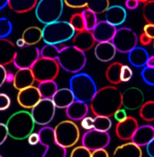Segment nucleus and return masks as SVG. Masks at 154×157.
I'll return each mask as SVG.
<instances>
[{"label": "nucleus", "instance_id": "3c124183", "mask_svg": "<svg viewBox=\"0 0 154 157\" xmlns=\"http://www.w3.org/2000/svg\"><path fill=\"white\" fill-rule=\"evenodd\" d=\"M152 39L150 38L144 33H141L139 36V41L142 45L147 46L149 45L152 42Z\"/></svg>", "mask_w": 154, "mask_h": 157}, {"label": "nucleus", "instance_id": "2f4dec72", "mask_svg": "<svg viewBox=\"0 0 154 157\" xmlns=\"http://www.w3.org/2000/svg\"><path fill=\"white\" fill-rule=\"evenodd\" d=\"M37 88L42 98L51 99L58 90V86L54 80H50L39 82Z\"/></svg>", "mask_w": 154, "mask_h": 157}, {"label": "nucleus", "instance_id": "ea45409f", "mask_svg": "<svg viewBox=\"0 0 154 157\" xmlns=\"http://www.w3.org/2000/svg\"><path fill=\"white\" fill-rule=\"evenodd\" d=\"M91 151L84 145L78 146L73 148L71 154V157H91Z\"/></svg>", "mask_w": 154, "mask_h": 157}, {"label": "nucleus", "instance_id": "5fc2aeb1", "mask_svg": "<svg viewBox=\"0 0 154 157\" xmlns=\"http://www.w3.org/2000/svg\"><path fill=\"white\" fill-rule=\"evenodd\" d=\"M145 66L148 67L154 68V56H149L148 59Z\"/></svg>", "mask_w": 154, "mask_h": 157}, {"label": "nucleus", "instance_id": "4468645a", "mask_svg": "<svg viewBox=\"0 0 154 157\" xmlns=\"http://www.w3.org/2000/svg\"><path fill=\"white\" fill-rule=\"evenodd\" d=\"M122 105L129 110L140 108L144 100V93L137 87H130L121 94Z\"/></svg>", "mask_w": 154, "mask_h": 157}, {"label": "nucleus", "instance_id": "a19ab883", "mask_svg": "<svg viewBox=\"0 0 154 157\" xmlns=\"http://www.w3.org/2000/svg\"><path fill=\"white\" fill-rule=\"evenodd\" d=\"M133 76V71L129 66L122 65L120 73L121 82H127L130 80Z\"/></svg>", "mask_w": 154, "mask_h": 157}, {"label": "nucleus", "instance_id": "412c9836", "mask_svg": "<svg viewBox=\"0 0 154 157\" xmlns=\"http://www.w3.org/2000/svg\"><path fill=\"white\" fill-rule=\"evenodd\" d=\"M17 49L11 40L0 38V65L5 67L13 63Z\"/></svg>", "mask_w": 154, "mask_h": 157}, {"label": "nucleus", "instance_id": "423d86ee", "mask_svg": "<svg viewBox=\"0 0 154 157\" xmlns=\"http://www.w3.org/2000/svg\"><path fill=\"white\" fill-rule=\"evenodd\" d=\"M64 5V0H39L35 8L36 17L45 25L59 20Z\"/></svg>", "mask_w": 154, "mask_h": 157}, {"label": "nucleus", "instance_id": "2eb2a0df", "mask_svg": "<svg viewBox=\"0 0 154 157\" xmlns=\"http://www.w3.org/2000/svg\"><path fill=\"white\" fill-rule=\"evenodd\" d=\"M67 7L75 9L87 8L96 14L104 13L110 6L109 0H64Z\"/></svg>", "mask_w": 154, "mask_h": 157}, {"label": "nucleus", "instance_id": "20e7f679", "mask_svg": "<svg viewBox=\"0 0 154 157\" xmlns=\"http://www.w3.org/2000/svg\"><path fill=\"white\" fill-rule=\"evenodd\" d=\"M42 30V40L46 44L56 45L67 41L75 34L69 22L57 21L45 25Z\"/></svg>", "mask_w": 154, "mask_h": 157}, {"label": "nucleus", "instance_id": "f704fd0d", "mask_svg": "<svg viewBox=\"0 0 154 157\" xmlns=\"http://www.w3.org/2000/svg\"><path fill=\"white\" fill-rule=\"evenodd\" d=\"M81 14L83 17L85 30L92 31L98 22L97 14L93 10L87 8L82 12Z\"/></svg>", "mask_w": 154, "mask_h": 157}, {"label": "nucleus", "instance_id": "bf43d9fd", "mask_svg": "<svg viewBox=\"0 0 154 157\" xmlns=\"http://www.w3.org/2000/svg\"><path fill=\"white\" fill-rule=\"evenodd\" d=\"M139 2H143L144 3L145 2H147V1H149V0H138Z\"/></svg>", "mask_w": 154, "mask_h": 157}, {"label": "nucleus", "instance_id": "c756f323", "mask_svg": "<svg viewBox=\"0 0 154 157\" xmlns=\"http://www.w3.org/2000/svg\"><path fill=\"white\" fill-rule=\"evenodd\" d=\"M21 37L26 45H36L42 40V30L37 26H30L23 31Z\"/></svg>", "mask_w": 154, "mask_h": 157}, {"label": "nucleus", "instance_id": "f03ea898", "mask_svg": "<svg viewBox=\"0 0 154 157\" xmlns=\"http://www.w3.org/2000/svg\"><path fill=\"white\" fill-rule=\"evenodd\" d=\"M121 92L113 86H106L97 90L91 99L90 107L96 116L110 117L122 106Z\"/></svg>", "mask_w": 154, "mask_h": 157}, {"label": "nucleus", "instance_id": "dca6fc26", "mask_svg": "<svg viewBox=\"0 0 154 157\" xmlns=\"http://www.w3.org/2000/svg\"><path fill=\"white\" fill-rule=\"evenodd\" d=\"M37 87L33 86L19 91L17 101L21 106L32 109L42 99Z\"/></svg>", "mask_w": 154, "mask_h": 157}, {"label": "nucleus", "instance_id": "393cba45", "mask_svg": "<svg viewBox=\"0 0 154 157\" xmlns=\"http://www.w3.org/2000/svg\"><path fill=\"white\" fill-rule=\"evenodd\" d=\"M66 109V114L73 121L82 120L87 117L89 108L86 102L75 100Z\"/></svg>", "mask_w": 154, "mask_h": 157}, {"label": "nucleus", "instance_id": "1a4fd4ad", "mask_svg": "<svg viewBox=\"0 0 154 157\" xmlns=\"http://www.w3.org/2000/svg\"><path fill=\"white\" fill-rule=\"evenodd\" d=\"M40 143L46 147L43 157H65L66 148L61 146L56 139L54 129L51 127L42 128L38 132Z\"/></svg>", "mask_w": 154, "mask_h": 157}, {"label": "nucleus", "instance_id": "9b49d317", "mask_svg": "<svg viewBox=\"0 0 154 157\" xmlns=\"http://www.w3.org/2000/svg\"><path fill=\"white\" fill-rule=\"evenodd\" d=\"M56 108L52 99L42 98L31 109L30 113L35 124L47 125L53 120L56 113Z\"/></svg>", "mask_w": 154, "mask_h": 157}, {"label": "nucleus", "instance_id": "8fccbe9b", "mask_svg": "<svg viewBox=\"0 0 154 157\" xmlns=\"http://www.w3.org/2000/svg\"><path fill=\"white\" fill-rule=\"evenodd\" d=\"M139 2H140L138 0H126L125 6L129 10H135L138 8Z\"/></svg>", "mask_w": 154, "mask_h": 157}, {"label": "nucleus", "instance_id": "39448f33", "mask_svg": "<svg viewBox=\"0 0 154 157\" xmlns=\"http://www.w3.org/2000/svg\"><path fill=\"white\" fill-rule=\"evenodd\" d=\"M69 82L75 100L86 103L91 101L97 90L94 79L86 73H76L71 77Z\"/></svg>", "mask_w": 154, "mask_h": 157}, {"label": "nucleus", "instance_id": "473e14b6", "mask_svg": "<svg viewBox=\"0 0 154 157\" xmlns=\"http://www.w3.org/2000/svg\"><path fill=\"white\" fill-rule=\"evenodd\" d=\"M139 116L144 121H154V101L149 100L143 103L139 108Z\"/></svg>", "mask_w": 154, "mask_h": 157}, {"label": "nucleus", "instance_id": "ddd939ff", "mask_svg": "<svg viewBox=\"0 0 154 157\" xmlns=\"http://www.w3.org/2000/svg\"><path fill=\"white\" fill-rule=\"evenodd\" d=\"M110 136L107 132L89 130L83 135L82 144L91 151L105 148L110 144Z\"/></svg>", "mask_w": 154, "mask_h": 157}, {"label": "nucleus", "instance_id": "49530a36", "mask_svg": "<svg viewBox=\"0 0 154 157\" xmlns=\"http://www.w3.org/2000/svg\"><path fill=\"white\" fill-rule=\"evenodd\" d=\"M28 143L31 145H35L40 142L39 133H31L28 137Z\"/></svg>", "mask_w": 154, "mask_h": 157}, {"label": "nucleus", "instance_id": "72a5a7b5", "mask_svg": "<svg viewBox=\"0 0 154 157\" xmlns=\"http://www.w3.org/2000/svg\"><path fill=\"white\" fill-rule=\"evenodd\" d=\"M112 122L110 118L103 116H96L92 119V127L93 129L108 132L111 128Z\"/></svg>", "mask_w": 154, "mask_h": 157}, {"label": "nucleus", "instance_id": "a878e982", "mask_svg": "<svg viewBox=\"0 0 154 157\" xmlns=\"http://www.w3.org/2000/svg\"><path fill=\"white\" fill-rule=\"evenodd\" d=\"M51 99L55 107L59 109L67 108L75 100L71 89L67 88L58 89Z\"/></svg>", "mask_w": 154, "mask_h": 157}, {"label": "nucleus", "instance_id": "9d476101", "mask_svg": "<svg viewBox=\"0 0 154 157\" xmlns=\"http://www.w3.org/2000/svg\"><path fill=\"white\" fill-rule=\"evenodd\" d=\"M138 38L137 33L131 28L122 27L116 29L111 40L116 51L119 53H129L137 47Z\"/></svg>", "mask_w": 154, "mask_h": 157}, {"label": "nucleus", "instance_id": "58836bf2", "mask_svg": "<svg viewBox=\"0 0 154 157\" xmlns=\"http://www.w3.org/2000/svg\"><path fill=\"white\" fill-rule=\"evenodd\" d=\"M141 75L143 81L150 86H154V68L145 66L141 71Z\"/></svg>", "mask_w": 154, "mask_h": 157}, {"label": "nucleus", "instance_id": "37998d69", "mask_svg": "<svg viewBox=\"0 0 154 157\" xmlns=\"http://www.w3.org/2000/svg\"><path fill=\"white\" fill-rule=\"evenodd\" d=\"M8 136V129L6 124L0 123V146L5 143Z\"/></svg>", "mask_w": 154, "mask_h": 157}, {"label": "nucleus", "instance_id": "7ed1b4c3", "mask_svg": "<svg viewBox=\"0 0 154 157\" xmlns=\"http://www.w3.org/2000/svg\"><path fill=\"white\" fill-rule=\"evenodd\" d=\"M35 123L30 113L25 110L13 113L6 122L8 136L13 140H23L33 132Z\"/></svg>", "mask_w": 154, "mask_h": 157}, {"label": "nucleus", "instance_id": "0eeeda50", "mask_svg": "<svg viewBox=\"0 0 154 157\" xmlns=\"http://www.w3.org/2000/svg\"><path fill=\"white\" fill-rule=\"evenodd\" d=\"M53 129L56 141L66 149L73 147L79 140V128L72 120L61 121L56 124Z\"/></svg>", "mask_w": 154, "mask_h": 157}, {"label": "nucleus", "instance_id": "cd10ccee", "mask_svg": "<svg viewBox=\"0 0 154 157\" xmlns=\"http://www.w3.org/2000/svg\"><path fill=\"white\" fill-rule=\"evenodd\" d=\"M130 63L136 67H142L145 66L149 54L146 49L141 47H135L128 53Z\"/></svg>", "mask_w": 154, "mask_h": 157}, {"label": "nucleus", "instance_id": "bb28decb", "mask_svg": "<svg viewBox=\"0 0 154 157\" xmlns=\"http://www.w3.org/2000/svg\"><path fill=\"white\" fill-rule=\"evenodd\" d=\"M114 157H141L142 151L140 146L133 142L117 146L114 150Z\"/></svg>", "mask_w": 154, "mask_h": 157}, {"label": "nucleus", "instance_id": "4c0bfd02", "mask_svg": "<svg viewBox=\"0 0 154 157\" xmlns=\"http://www.w3.org/2000/svg\"><path fill=\"white\" fill-rule=\"evenodd\" d=\"M13 30L12 23L6 17L0 18V38H5L10 35Z\"/></svg>", "mask_w": 154, "mask_h": 157}, {"label": "nucleus", "instance_id": "09e8293b", "mask_svg": "<svg viewBox=\"0 0 154 157\" xmlns=\"http://www.w3.org/2000/svg\"><path fill=\"white\" fill-rule=\"evenodd\" d=\"M93 118L91 117H85L82 119L81 125L83 128L86 130L93 129L92 127V121Z\"/></svg>", "mask_w": 154, "mask_h": 157}, {"label": "nucleus", "instance_id": "b1692460", "mask_svg": "<svg viewBox=\"0 0 154 157\" xmlns=\"http://www.w3.org/2000/svg\"><path fill=\"white\" fill-rule=\"evenodd\" d=\"M35 81L30 69H19L14 74L13 85L19 91L32 86Z\"/></svg>", "mask_w": 154, "mask_h": 157}, {"label": "nucleus", "instance_id": "7c9ffc66", "mask_svg": "<svg viewBox=\"0 0 154 157\" xmlns=\"http://www.w3.org/2000/svg\"><path fill=\"white\" fill-rule=\"evenodd\" d=\"M122 65L119 62H115L107 67L106 71V77L110 83L114 85L121 83L120 73Z\"/></svg>", "mask_w": 154, "mask_h": 157}, {"label": "nucleus", "instance_id": "c03bdc74", "mask_svg": "<svg viewBox=\"0 0 154 157\" xmlns=\"http://www.w3.org/2000/svg\"><path fill=\"white\" fill-rule=\"evenodd\" d=\"M114 116V118L118 122L123 121L128 117L125 110L121 109V108L115 112Z\"/></svg>", "mask_w": 154, "mask_h": 157}, {"label": "nucleus", "instance_id": "6ab92c4d", "mask_svg": "<svg viewBox=\"0 0 154 157\" xmlns=\"http://www.w3.org/2000/svg\"><path fill=\"white\" fill-rule=\"evenodd\" d=\"M72 39L73 47L84 53L91 50L96 42L91 31L86 30L76 32Z\"/></svg>", "mask_w": 154, "mask_h": 157}, {"label": "nucleus", "instance_id": "f8f14e48", "mask_svg": "<svg viewBox=\"0 0 154 157\" xmlns=\"http://www.w3.org/2000/svg\"><path fill=\"white\" fill-rule=\"evenodd\" d=\"M40 57V50L37 47L26 45L17 49L13 63L18 69H30Z\"/></svg>", "mask_w": 154, "mask_h": 157}, {"label": "nucleus", "instance_id": "79ce46f5", "mask_svg": "<svg viewBox=\"0 0 154 157\" xmlns=\"http://www.w3.org/2000/svg\"><path fill=\"white\" fill-rule=\"evenodd\" d=\"M11 104V100L8 95L0 93V111H4L9 108Z\"/></svg>", "mask_w": 154, "mask_h": 157}, {"label": "nucleus", "instance_id": "603ef678", "mask_svg": "<svg viewBox=\"0 0 154 157\" xmlns=\"http://www.w3.org/2000/svg\"><path fill=\"white\" fill-rule=\"evenodd\" d=\"M7 72L5 67L0 65V88L1 87L5 82V77Z\"/></svg>", "mask_w": 154, "mask_h": 157}, {"label": "nucleus", "instance_id": "f257e3e1", "mask_svg": "<svg viewBox=\"0 0 154 157\" xmlns=\"http://www.w3.org/2000/svg\"><path fill=\"white\" fill-rule=\"evenodd\" d=\"M40 56L56 60L60 67L68 73L76 74L85 67L87 59L84 52L73 46L59 49L56 45L46 44L40 50Z\"/></svg>", "mask_w": 154, "mask_h": 157}, {"label": "nucleus", "instance_id": "a18cd8bd", "mask_svg": "<svg viewBox=\"0 0 154 157\" xmlns=\"http://www.w3.org/2000/svg\"><path fill=\"white\" fill-rule=\"evenodd\" d=\"M143 31L144 34L149 36L150 38L153 40L154 39V24L147 23L144 26Z\"/></svg>", "mask_w": 154, "mask_h": 157}, {"label": "nucleus", "instance_id": "864d4df0", "mask_svg": "<svg viewBox=\"0 0 154 157\" xmlns=\"http://www.w3.org/2000/svg\"><path fill=\"white\" fill-rule=\"evenodd\" d=\"M147 151L149 156L154 157V140H152L146 145Z\"/></svg>", "mask_w": 154, "mask_h": 157}, {"label": "nucleus", "instance_id": "e433bc0d", "mask_svg": "<svg viewBox=\"0 0 154 157\" xmlns=\"http://www.w3.org/2000/svg\"><path fill=\"white\" fill-rule=\"evenodd\" d=\"M69 22L76 32L85 30L81 13H77L73 14L70 18Z\"/></svg>", "mask_w": 154, "mask_h": 157}, {"label": "nucleus", "instance_id": "f3484780", "mask_svg": "<svg viewBox=\"0 0 154 157\" xmlns=\"http://www.w3.org/2000/svg\"><path fill=\"white\" fill-rule=\"evenodd\" d=\"M116 27L106 21L98 22L91 31L96 42L111 41L116 31Z\"/></svg>", "mask_w": 154, "mask_h": 157}, {"label": "nucleus", "instance_id": "6e6d98bb", "mask_svg": "<svg viewBox=\"0 0 154 157\" xmlns=\"http://www.w3.org/2000/svg\"><path fill=\"white\" fill-rule=\"evenodd\" d=\"M14 78V74L12 73H7L6 74V77H5V82L10 83L13 82Z\"/></svg>", "mask_w": 154, "mask_h": 157}, {"label": "nucleus", "instance_id": "c85d7f7f", "mask_svg": "<svg viewBox=\"0 0 154 157\" xmlns=\"http://www.w3.org/2000/svg\"><path fill=\"white\" fill-rule=\"evenodd\" d=\"M38 0H8V6L17 13H27L35 8Z\"/></svg>", "mask_w": 154, "mask_h": 157}, {"label": "nucleus", "instance_id": "aec40b11", "mask_svg": "<svg viewBox=\"0 0 154 157\" xmlns=\"http://www.w3.org/2000/svg\"><path fill=\"white\" fill-rule=\"evenodd\" d=\"M104 13L105 21L115 27L122 25L127 17L125 8L119 5L109 6Z\"/></svg>", "mask_w": 154, "mask_h": 157}, {"label": "nucleus", "instance_id": "de8ad7c7", "mask_svg": "<svg viewBox=\"0 0 154 157\" xmlns=\"http://www.w3.org/2000/svg\"><path fill=\"white\" fill-rule=\"evenodd\" d=\"M108 151L105 148L95 150L91 152V157H109Z\"/></svg>", "mask_w": 154, "mask_h": 157}, {"label": "nucleus", "instance_id": "4d7b16f0", "mask_svg": "<svg viewBox=\"0 0 154 157\" xmlns=\"http://www.w3.org/2000/svg\"><path fill=\"white\" fill-rule=\"evenodd\" d=\"M26 45L25 42L22 37L18 39L16 41V46L18 48H23Z\"/></svg>", "mask_w": 154, "mask_h": 157}, {"label": "nucleus", "instance_id": "6e6552de", "mask_svg": "<svg viewBox=\"0 0 154 157\" xmlns=\"http://www.w3.org/2000/svg\"><path fill=\"white\" fill-rule=\"evenodd\" d=\"M35 81L54 80L58 76L60 66L56 60L41 56L30 68Z\"/></svg>", "mask_w": 154, "mask_h": 157}, {"label": "nucleus", "instance_id": "5701e85b", "mask_svg": "<svg viewBox=\"0 0 154 157\" xmlns=\"http://www.w3.org/2000/svg\"><path fill=\"white\" fill-rule=\"evenodd\" d=\"M154 140V128L150 125L139 126L133 135L131 140L138 146H146Z\"/></svg>", "mask_w": 154, "mask_h": 157}, {"label": "nucleus", "instance_id": "4be33fe9", "mask_svg": "<svg viewBox=\"0 0 154 157\" xmlns=\"http://www.w3.org/2000/svg\"><path fill=\"white\" fill-rule=\"evenodd\" d=\"M116 52L111 41L98 43L94 48V55L98 60L102 62L111 61L116 56Z\"/></svg>", "mask_w": 154, "mask_h": 157}, {"label": "nucleus", "instance_id": "c9c22d12", "mask_svg": "<svg viewBox=\"0 0 154 157\" xmlns=\"http://www.w3.org/2000/svg\"><path fill=\"white\" fill-rule=\"evenodd\" d=\"M142 16L148 24H154V1L149 0L144 3L142 10Z\"/></svg>", "mask_w": 154, "mask_h": 157}, {"label": "nucleus", "instance_id": "13d9d810", "mask_svg": "<svg viewBox=\"0 0 154 157\" xmlns=\"http://www.w3.org/2000/svg\"><path fill=\"white\" fill-rule=\"evenodd\" d=\"M8 0H0V10L8 6Z\"/></svg>", "mask_w": 154, "mask_h": 157}, {"label": "nucleus", "instance_id": "a211bd4d", "mask_svg": "<svg viewBox=\"0 0 154 157\" xmlns=\"http://www.w3.org/2000/svg\"><path fill=\"white\" fill-rule=\"evenodd\" d=\"M139 126V123L136 118L130 116L127 117L123 121L118 122L116 124V136L121 140H131L133 135Z\"/></svg>", "mask_w": 154, "mask_h": 157}]
</instances>
